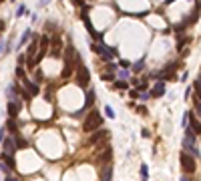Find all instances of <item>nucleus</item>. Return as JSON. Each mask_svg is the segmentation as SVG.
<instances>
[{"label": "nucleus", "mask_w": 201, "mask_h": 181, "mask_svg": "<svg viewBox=\"0 0 201 181\" xmlns=\"http://www.w3.org/2000/svg\"><path fill=\"white\" fill-rule=\"evenodd\" d=\"M179 163H181V169L185 175H191L195 173V169H197V161H195V155L193 153H187L185 149L181 151V155H179Z\"/></svg>", "instance_id": "obj_1"}, {"label": "nucleus", "mask_w": 201, "mask_h": 181, "mask_svg": "<svg viewBox=\"0 0 201 181\" xmlns=\"http://www.w3.org/2000/svg\"><path fill=\"white\" fill-rule=\"evenodd\" d=\"M197 137L199 135L189 127V125H187V127H185V137H183V149H185V151H191L195 157L199 155V149H197V145H195V139H197Z\"/></svg>", "instance_id": "obj_2"}, {"label": "nucleus", "mask_w": 201, "mask_h": 181, "mask_svg": "<svg viewBox=\"0 0 201 181\" xmlns=\"http://www.w3.org/2000/svg\"><path fill=\"white\" fill-rule=\"evenodd\" d=\"M103 127V119H101V113L99 111H91V113L87 115V119H85V123H83V129L87 133H91V131H95V129H101Z\"/></svg>", "instance_id": "obj_3"}, {"label": "nucleus", "mask_w": 201, "mask_h": 181, "mask_svg": "<svg viewBox=\"0 0 201 181\" xmlns=\"http://www.w3.org/2000/svg\"><path fill=\"white\" fill-rule=\"evenodd\" d=\"M89 81H91V72H89V68L85 67V64L76 67V71H75V83L79 85L80 89H87L89 87Z\"/></svg>", "instance_id": "obj_4"}, {"label": "nucleus", "mask_w": 201, "mask_h": 181, "mask_svg": "<svg viewBox=\"0 0 201 181\" xmlns=\"http://www.w3.org/2000/svg\"><path fill=\"white\" fill-rule=\"evenodd\" d=\"M93 50H95L97 54H101L103 58H107V60H111V58L117 57V50H115V49H109V46L103 44V42H99V44H93Z\"/></svg>", "instance_id": "obj_5"}, {"label": "nucleus", "mask_w": 201, "mask_h": 181, "mask_svg": "<svg viewBox=\"0 0 201 181\" xmlns=\"http://www.w3.org/2000/svg\"><path fill=\"white\" fill-rule=\"evenodd\" d=\"M61 49H62V40L54 34L53 38H50V50H48V54L53 58H61L62 57V53H61Z\"/></svg>", "instance_id": "obj_6"}, {"label": "nucleus", "mask_w": 201, "mask_h": 181, "mask_svg": "<svg viewBox=\"0 0 201 181\" xmlns=\"http://www.w3.org/2000/svg\"><path fill=\"white\" fill-rule=\"evenodd\" d=\"M187 117H189V127L201 137V121H199L201 117H199L197 113H195V111H187Z\"/></svg>", "instance_id": "obj_7"}, {"label": "nucleus", "mask_w": 201, "mask_h": 181, "mask_svg": "<svg viewBox=\"0 0 201 181\" xmlns=\"http://www.w3.org/2000/svg\"><path fill=\"white\" fill-rule=\"evenodd\" d=\"M16 141L12 139V137H4L2 139V153H8V155H14L16 153Z\"/></svg>", "instance_id": "obj_8"}, {"label": "nucleus", "mask_w": 201, "mask_h": 181, "mask_svg": "<svg viewBox=\"0 0 201 181\" xmlns=\"http://www.w3.org/2000/svg\"><path fill=\"white\" fill-rule=\"evenodd\" d=\"M20 109H22V103H18V101H8V117H10V119H16V117H18Z\"/></svg>", "instance_id": "obj_9"}, {"label": "nucleus", "mask_w": 201, "mask_h": 181, "mask_svg": "<svg viewBox=\"0 0 201 181\" xmlns=\"http://www.w3.org/2000/svg\"><path fill=\"white\" fill-rule=\"evenodd\" d=\"M149 95H151L153 99H159V97H163V95H165V83H163V81L155 83V85H153V89L149 90Z\"/></svg>", "instance_id": "obj_10"}, {"label": "nucleus", "mask_w": 201, "mask_h": 181, "mask_svg": "<svg viewBox=\"0 0 201 181\" xmlns=\"http://www.w3.org/2000/svg\"><path fill=\"white\" fill-rule=\"evenodd\" d=\"M107 135H109V131H101V129H99V131H97V133H93V135L89 137L87 145H95V143H99V141H103V139H105Z\"/></svg>", "instance_id": "obj_11"}, {"label": "nucleus", "mask_w": 201, "mask_h": 181, "mask_svg": "<svg viewBox=\"0 0 201 181\" xmlns=\"http://www.w3.org/2000/svg\"><path fill=\"white\" fill-rule=\"evenodd\" d=\"M22 83H24V89H26V90H28V93H30V95H32V97H36V95H38V93H40V89H38V83H36V81H34V83H32V81H28V79H24V81H22Z\"/></svg>", "instance_id": "obj_12"}, {"label": "nucleus", "mask_w": 201, "mask_h": 181, "mask_svg": "<svg viewBox=\"0 0 201 181\" xmlns=\"http://www.w3.org/2000/svg\"><path fill=\"white\" fill-rule=\"evenodd\" d=\"M111 179H113V165H111V163H107L105 169H103V177H101V181H111Z\"/></svg>", "instance_id": "obj_13"}, {"label": "nucleus", "mask_w": 201, "mask_h": 181, "mask_svg": "<svg viewBox=\"0 0 201 181\" xmlns=\"http://www.w3.org/2000/svg\"><path fill=\"white\" fill-rule=\"evenodd\" d=\"M91 105H95V90L89 89L87 90V99H85V109H89Z\"/></svg>", "instance_id": "obj_14"}, {"label": "nucleus", "mask_w": 201, "mask_h": 181, "mask_svg": "<svg viewBox=\"0 0 201 181\" xmlns=\"http://www.w3.org/2000/svg\"><path fill=\"white\" fill-rule=\"evenodd\" d=\"M30 36H32V30H30V28H26V30L22 32V36H20V42H18V46H24L28 40H30Z\"/></svg>", "instance_id": "obj_15"}, {"label": "nucleus", "mask_w": 201, "mask_h": 181, "mask_svg": "<svg viewBox=\"0 0 201 181\" xmlns=\"http://www.w3.org/2000/svg\"><path fill=\"white\" fill-rule=\"evenodd\" d=\"M10 49H12V40H10V38H8V40H6V38H2V57H6V54L10 53Z\"/></svg>", "instance_id": "obj_16"}, {"label": "nucleus", "mask_w": 201, "mask_h": 181, "mask_svg": "<svg viewBox=\"0 0 201 181\" xmlns=\"http://www.w3.org/2000/svg\"><path fill=\"white\" fill-rule=\"evenodd\" d=\"M115 89L125 90V89H129V83H127V81H123V79H119V81H115Z\"/></svg>", "instance_id": "obj_17"}, {"label": "nucleus", "mask_w": 201, "mask_h": 181, "mask_svg": "<svg viewBox=\"0 0 201 181\" xmlns=\"http://www.w3.org/2000/svg\"><path fill=\"white\" fill-rule=\"evenodd\" d=\"M111 157H113V151H111V147H107V149H105V153L101 155V161H103V163H105V161L109 163V161H111Z\"/></svg>", "instance_id": "obj_18"}, {"label": "nucleus", "mask_w": 201, "mask_h": 181, "mask_svg": "<svg viewBox=\"0 0 201 181\" xmlns=\"http://www.w3.org/2000/svg\"><path fill=\"white\" fill-rule=\"evenodd\" d=\"M141 181H149V167L141 165Z\"/></svg>", "instance_id": "obj_19"}, {"label": "nucleus", "mask_w": 201, "mask_h": 181, "mask_svg": "<svg viewBox=\"0 0 201 181\" xmlns=\"http://www.w3.org/2000/svg\"><path fill=\"white\" fill-rule=\"evenodd\" d=\"M16 77H18L20 81L28 79V77H26V72H24V68H22V64H18V67H16Z\"/></svg>", "instance_id": "obj_20"}, {"label": "nucleus", "mask_w": 201, "mask_h": 181, "mask_svg": "<svg viewBox=\"0 0 201 181\" xmlns=\"http://www.w3.org/2000/svg\"><path fill=\"white\" fill-rule=\"evenodd\" d=\"M6 127H8V131L12 133V135H16V123H14V119H8V123H6Z\"/></svg>", "instance_id": "obj_21"}, {"label": "nucleus", "mask_w": 201, "mask_h": 181, "mask_svg": "<svg viewBox=\"0 0 201 181\" xmlns=\"http://www.w3.org/2000/svg\"><path fill=\"white\" fill-rule=\"evenodd\" d=\"M14 139H16V145H18V147H28L26 139H22V137H20L18 133H16V135H14Z\"/></svg>", "instance_id": "obj_22"}, {"label": "nucleus", "mask_w": 201, "mask_h": 181, "mask_svg": "<svg viewBox=\"0 0 201 181\" xmlns=\"http://www.w3.org/2000/svg\"><path fill=\"white\" fill-rule=\"evenodd\" d=\"M193 103H195V113L201 117V99L199 97H193Z\"/></svg>", "instance_id": "obj_23"}, {"label": "nucleus", "mask_w": 201, "mask_h": 181, "mask_svg": "<svg viewBox=\"0 0 201 181\" xmlns=\"http://www.w3.org/2000/svg\"><path fill=\"white\" fill-rule=\"evenodd\" d=\"M143 63H145V58H141L139 63H135V64H133V72H141V68H143Z\"/></svg>", "instance_id": "obj_24"}, {"label": "nucleus", "mask_w": 201, "mask_h": 181, "mask_svg": "<svg viewBox=\"0 0 201 181\" xmlns=\"http://www.w3.org/2000/svg\"><path fill=\"white\" fill-rule=\"evenodd\" d=\"M101 79L103 81H115V72H103Z\"/></svg>", "instance_id": "obj_25"}, {"label": "nucleus", "mask_w": 201, "mask_h": 181, "mask_svg": "<svg viewBox=\"0 0 201 181\" xmlns=\"http://www.w3.org/2000/svg\"><path fill=\"white\" fill-rule=\"evenodd\" d=\"M105 115H107V117H109V119H115V111L111 109L109 105H105Z\"/></svg>", "instance_id": "obj_26"}, {"label": "nucleus", "mask_w": 201, "mask_h": 181, "mask_svg": "<svg viewBox=\"0 0 201 181\" xmlns=\"http://www.w3.org/2000/svg\"><path fill=\"white\" fill-rule=\"evenodd\" d=\"M42 79H44V75H42V71H40V68H36V72H34V81H36V83H40Z\"/></svg>", "instance_id": "obj_27"}, {"label": "nucleus", "mask_w": 201, "mask_h": 181, "mask_svg": "<svg viewBox=\"0 0 201 181\" xmlns=\"http://www.w3.org/2000/svg\"><path fill=\"white\" fill-rule=\"evenodd\" d=\"M129 75H131L129 71H119V79H123V81H127V79H129Z\"/></svg>", "instance_id": "obj_28"}, {"label": "nucleus", "mask_w": 201, "mask_h": 181, "mask_svg": "<svg viewBox=\"0 0 201 181\" xmlns=\"http://www.w3.org/2000/svg\"><path fill=\"white\" fill-rule=\"evenodd\" d=\"M26 6H18V10H16V16H24V14H26Z\"/></svg>", "instance_id": "obj_29"}, {"label": "nucleus", "mask_w": 201, "mask_h": 181, "mask_svg": "<svg viewBox=\"0 0 201 181\" xmlns=\"http://www.w3.org/2000/svg\"><path fill=\"white\" fill-rule=\"evenodd\" d=\"M115 71H117V64H115V63H109V64H107V72H115Z\"/></svg>", "instance_id": "obj_30"}, {"label": "nucleus", "mask_w": 201, "mask_h": 181, "mask_svg": "<svg viewBox=\"0 0 201 181\" xmlns=\"http://www.w3.org/2000/svg\"><path fill=\"white\" fill-rule=\"evenodd\" d=\"M119 64H121L123 68H129V67H131V63H129V60H121V63H119Z\"/></svg>", "instance_id": "obj_31"}, {"label": "nucleus", "mask_w": 201, "mask_h": 181, "mask_svg": "<svg viewBox=\"0 0 201 181\" xmlns=\"http://www.w3.org/2000/svg\"><path fill=\"white\" fill-rule=\"evenodd\" d=\"M139 97H141V99H143V101H147V99H149V97H151V95H149V93H141V95H139Z\"/></svg>", "instance_id": "obj_32"}, {"label": "nucleus", "mask_w": 201, "mask_h": 181, "mask_svg": "<svg viewBox=\"0 0 201 181\" xmlns=\"http://www.w3.org/2000/svg\"><path fill=\"white\" fill-rule=\"evenodd\" d=\"M48 2H50V0H38V4H40V6H46Z\"/></svg>", "instance_id": "obj_33"}, {"label": "nucleus", "mask_w": 201, "mask_h": 181, "mask_svg": "<svg viewBox=\"0 0 201 181\" xmlns=\"http://www.w3.org/2000/svg\"><path fill=\"white\" fill-rule=\"evenodd\" d=\"M4 181H18L16 177H10V175H6V177H4Z\"/></svg>", "instance_id": "obj_34"}, {"label": "nucleus", "mask_w": 201, "mask_h": 181, "mask_svg": "<svg viewBox=\"0 0 201 181\" xmlns=\"http://www.w3.org/2000/svg\"><path fill=\"white\" fill-rule=\"evenodd\" d=\"M179 181H189V179H187V177H185V175H183V177H181V179H179Z\"/></svg>", "instance_id": "obj_35"}, {"label": "nucleus", "mask_w": 201, "mask_h": 181, "mask_svg": "<svg viewBox=\"0 0 201 181\" xmlns=\"http://www.w3.org/2000/svg\"><path fill=\"white\" fill-rule=\"evenodd\" d=\"M12 2H14V0H12Z\"/></svg>", "instance_id": "obj_36"}]
</instances>
